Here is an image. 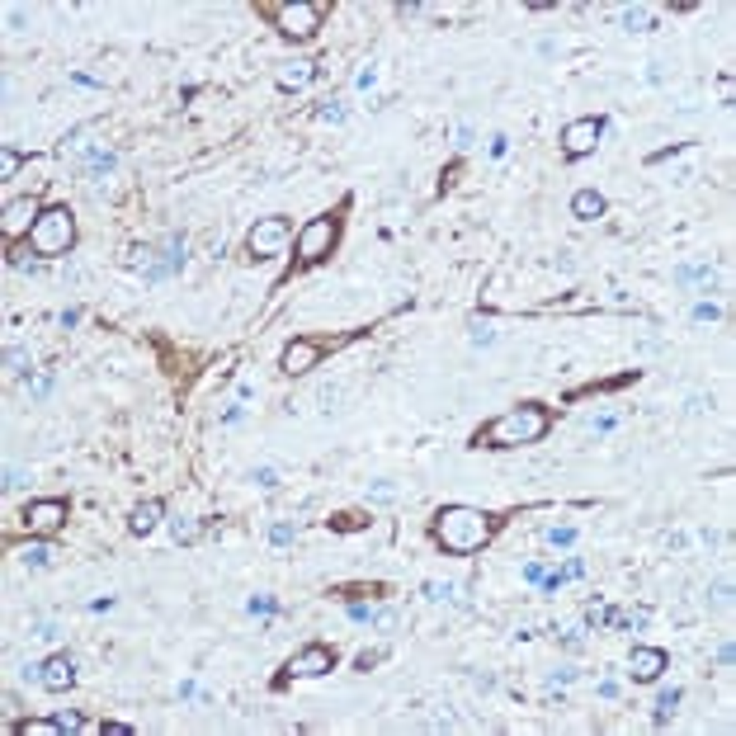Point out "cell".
<instances>
[{
  "label": "cell",
  "mask_w": 736,
  "mask_h": 736,
  "mask_svg": "<svg viewBox=\"0 0 736 736\" xmlns=\"http://www.w3.org/2000/svg\"><path fill=\"white\" fill-rule=\"evenodd\" d=\"M732 656H736L732 642H722V647H717V665H732Z\"/></svg>",
  "instance_id": "obj_39"
},
{
  "label": "cell",
  "mask_w": 736,
  "mask_h": 736,
  "mask_svg": "<svg viewBox=\"0 0 736 736\" xmlns=\"http://www.w3.org/2000/svg\"><path fill=\"white\" fill-rule=\"evenodd\" d=\"M600 137H605V118H576V123L562 128V151L567 156H590L600 147Z\"/></svg>",
  "instance_id": "obj_8"
},
{
  "label": "cell",
  "mask_w": 736,
  "mask_h": 736,
  "mask_svg": "<svg viewBox=\"0 0 736 736\" xmlns=\"http://www.w3.org/2000/svg\"><path fill=\"white\" fill-rule=\"evenodd\" d=\"M160 515H165V505L160 500H142V505H132V519H128V528L137 533V538H147L151 528L160 524Z\"/></svg>",
  "instance_id": "obj_16"
},
{
  "label": "cell",
  "mask_w": 736,
  "mask_h": 736,
  "mask_svg": "<svg viewBox=\"0 0 736 736\" xmlns=\"http://www.w3.org/2000/svg\"><path fill=\"white\" fill-rule=\"evenodd\" d=\"M665 670V652L661 647H632V656H628V675L637 684H652Z\"/></svg>",
  "instance_id": "obj_13"
},
{
  "label": "cell",
  "mask_w": 736,
  "mask_h": 736,
  "mask_svg": "<svg viewBox=\"0 0 736 736\" xmlns=\"http://www.w3.org/2000/svg\"><path fill=\"white\" fill-rule=\"evenodd\" d=\"M255 486H260V491H274V486H279V472H274V468H255Z\"/></svg>",
  "instance_id": "obj_31"
},
{
  "label": "cell",
  "mask_w": 736,
  "mask_h": 736,
  "mask_svg": "<svg viewBox=\"0 0 736 736\" xmlns=\"http://www.w3.org/2000/svg\"><path fill=\"white\" fill-rule=\"evenodd\" d=\"M293 538H297V524H288V519H279V524L269 528V543H274V548H288Z\"/></svg>",
  "instance_id": "obj_20"
},
{
  "label": "cell",
  "mask_w": 736,
  "mask_h": 736,
  "mask_svg": "<svg viewBox=\"0 0 736 736\" xmlns=\"http://www.w3.org/2000/svg\"><path fill=\"white\" fill-rule=\"evenodd\" d=\"M38 684H43L48 694H66V689L76 684V661L66 656V652H53V656L38 665Z\"/></svg>",
  "instance_id": "obj_10"
},
{
  "label": "cell",
  "mask_w": 736,
  "mask_h": 736,
  "mask_svg": "<svg viewBox=\"0 0 736 736\" xmlns=\"http://www.w3.org/2000/svg\"><path fill=\"white\" fill-rule=\"evenodd\" d=\"M24 562H28V567H48V562H53V548L33 543V548H24Z\"/></svg>",
  "instance_id": "obj_28"
},
{
  "label": "cell",
  "mask_w": 736,
  "mask_h": 736,
  "mask_svg": "<svg viewBox=\"0 0 736 736\" xmlns=\"http://www.w3.org/2000/svg\"><path fill=\"white\" fill-rule=\"evenodd\" d=\"M623 28L647 33V28H656V19H652V10H647V5H628V10H623Z\"/></svg>",
  "instance_id": "obj_18"
},
{
  "label": "cell",
  "mask_w": 736,
  "mask_h": 736,
  "mask_svg": "<svg viewBox=\"0 0 736 736\" xmlns=\"http://www.w3.org/2000/svg\"><path fill=\"white\" fill-rule=\"evenodd\" d=\"M316 118H321V123H344V104L340 100H326V104L316 109Z\"/></svg>",
  "instance_id": "obj_24"
},
{
  "label": "cell",
  "mask_w": 736,
  "mask_h": 736,
  "mask_svg": "<svg viewBox=\"0 0 736 736\" xmlns=\"http://www.w3.org/2000/svg\"><path fill=\"white\" fill-rule=\"evenodd\" d=\"M28 246H33V255H43V260L66 255V250L76 246V217H71V208H43Z\"/></svg>",
  "instance_id": "obj_3"
},
{
  "label": "cell",
  "mask_w": 736,
  "mask_h": 736,
  "mask_svg": "<svg viewBox=\"0 0 736 736\" xmlns=\"http://www.w3.org/2000/svg\"><path fill=\"white\" fill-rule=\"evenodd\" d=\"M548 434V411L543 406H515L477 434V444H491V448H519V444H538Z\"/></svg>",
  "instance_id": "obj_2"
},
{
  "label": "cell",
  "mask_w": 736,
  "mask_h": 736,
  "mask_svg": "<svg viewBox=\"0 0 736 736\" xmlns=\"http://www.w3.org/2000/svg\"><path fill=\"white\" fill-rule=\"evenodd\" d=\"M335 237H340V217H335V212H321V217H312V222H307V227L293 237L297 264H321L326 255H331Z\"/></svg>",
  "instance_id": "obj_4"
},
{
  "label": "cell",
  "mask_w": 736,
  "mask_h": 736,
  "mask_svg": "<svg viewBox=\"0 0 736 736\" xmlns=\"http://www.w3.org/2000/svg\"><path fill=\"white\" fill-rule=\"evenodd\" d=\"M321 354H326V344H316V340H293L284 354H279V368L284 373H307V368H316L321 364Z\"/></svg>",
  "instance_id": "obj_12"
},
{
  "label": "cell",
  "mask_w": 736,
  "mask_h": 736,
  "mask_svg": "<svg viewBox=\"0 0 736 736\" xmlns=\"http://www.w3.org/2000/svg\"><path fill=\"white\" fill-rule=\"evenodd\" d=\"M199 533H203L199 519H175V543H199Z\"/></svg>",
  "instance_id": "obj_22"
},
{
  "label": "cell",
  "mask_w": 736,
  "mask_h": 736,
  "mask_svg": "<svg viewBox=\"0 0 736 736\" xmlns=\"http://www.w3.org/2000/svg\"><path fill=\"white\" fill-rule=\"evenodd\" d=\"M90 722H80L76 712H62V717H28L19 722V736H57V732H85Z\"/></svg>",
  "instance_id": "obj_14"
},
{
  "label": "cell",
  "mask_w": 736,
  "mask_h": 736,
  "mask_svg": "<svg viewBox=\"0 0 736 736\" xmlns=\"http://www.w3.org/2000/svg\"><path fill=\"white\" fill-rule=\"evenodd\" d=\"M368 500H373V505H392V500H401V486H392V481H373V486H368Z\"/></svg>",
  "instance_id": "obj_19"
},
{
  "label": "cell",
  "mask_w": 736,
  "mask_h": 736,
  "mask_svg": "<svg viewBox=\"0 0 736 736\" xmlns=\"http://www.w3.org/2000/svg\"><path fill=\"white\" fill-rule=\"evenodd\" d=\"M434 538L444 552H477L486 538H491V515H481L472 505H444L434 515Z\"/></svg>",
  "instance_id": "obj_1"
},
{
  "label": "cell",
  "mask_w": 736,
  "mask_h": 736,
  "mask_svg": "<svg viewBox=\"0 0 736 736\" xmlns=\"http://www.w3.org/2000/svg\"><path fill=\"white\" fill-rule=\"evenodd\" d=\"M62 524H66V500H33L24 510V528L33 538H53Z\"/></svg>",
  "instance_id": "obj_9"
},
{
  "label": "cell",
  "mask_w": 736,
  "mask_h": 736,
  "mask_svg": "<svg viewBox=\"0 0 736 736\" xmlns=\"http://www.w3.org/2000/svg\"><path fill=\"white\" fill-rule=\"evenodd\" d=\"M694 321H717V302H699V307H694Z\"/></svg>",
  "instance_id": "obj_33"
},
{
  "label": "cell",
  "mask_w": 736,
  "mask_h": 736,
  "mask_svg": "<svg viewBox=\"0 0 736 736\" xmlns=\"http://www.w3.org/2000/svg\"><path fill=\"white\" fill-rule=\"evenodd\" d=\"M548 543H552V548H571V543H576V528H571V524L552 528V533H548Z\"/></svg>",
  "instance_id": "obj_29"
},
{
  "label": "cell",
  "mask_w": 736,
  "mask_h": 736,
  "mask_svg": "<svg viewBox=\"0 0 736 736\" xmlns=\"http://www.w3.org/2000/svg\"><path fill=\"white\" fill-rule=\"evenodd\" d=\"M5 368H10V373H33V364H28V349L10 344V354H5Z\"/></svg>",
  "instance_id": "obj_21"
},
{
  "label": "cell",
  "mask_w": 736,
  "mask_h": 736,
  "mask_svg": "<svg viewBox=\"0 0 736 736\" xmlns=\"http://www.w3.org/2000/svg\"><path fill=\"white\" fill-rule=\"evenodd\" d=\"M274 24H279V33H288V38H312L316 28H321V5H279L274 10Z\"/></svg>",
  "instance_id": "obj_7"
},
{
  "label": "cell",
  "mask_w": 736,
  "mask_h": 736,
  "mask_svg": "<svg viewBox=\"0 0 736 736\" xmlns=\"http://www.w3.org/2000/svg\"><path fill=\"white\" fill-rule=\"evenodd\" d=\"M675 703H680V689H665L656 699V722H670V712H675Z\"/></svg>",
  "instance_id": "obj_23"
},
{
  "label": "cell",
  "mask_w": 736,
  "mask_h": 736,
  "mask_svg": "<svg viewBox=\"0 0 736 736\" xmlns=\"http://www.w3.org/2000/svg\"><path fill=\"white\" fill-rule=\"evenodd\" d=\"M38 217H43V208H38V199H33V194H24V199H10V203H5V212H0V237H5V241L33 237Z\"/></svg>",
  "instance_id": "obj_6"
},
{
  "label": "cell",
  "mask_w": 736,
  "mask_h": 736,
  "mask_svg": "<svg viewBox=\"0 0 736 736\" xmlns=\"http://www.w3.org/2000/svg\"><path fill=\"white\" fill-rule=\"evenodd\" d=\"M288 241H293L288 217H260V222L246 232V250H250V260H269V255H279Z\"/></svg>",
  "instance_id": "obj_5"
},
{
  "label": "cell",
  "mask_w": 736,
  "mask_h": 736,
  "mask_svg": "<svg viewBox=\"0 0 736 736\" xmlns=\"http://www.w3.org/2000/svg\"><path fill=\"white\" fill-rule=\"evenodd\" d=\"M316 76V62H284L279 71H274V80L284 85V90H307Z\"/></svg>",
  "instance_id": "obj_15"
},
{
  "label": "cell",
  "mask_w": 736,
  "mask_h": 736,
  "mask_svg": "<svg viewBox=\"0 0 736 736\" xmlns=\"http://www.w3.org/2000/svg\"><path fill=\"white\" fill-rule=\"evenodd\" d=\"M562 571H567V576L576 580V576H585V562H580V557H571V562H567V567H562Z\"/></svg>",
  "instance_id": "obj_36"
},
{
  "label": "cell",
  "mask_w": 736,
  "mask_h": 736,
  "mask_svg": "<svg viewBox=\"0 0 736 736\" xmlns=\"http://www.w3.org/2000/svg\"><path fill=\"white\" fill-rule=\"evenodd\" d=\"M453 595H458V585H439V580H430V585H425V600H434V605H439V600H453Z\"/></svg>",
  "instance_id": "obj_27"
},
{
  "label": "cell",
  "mask_w": 736,
  "mask_h": 736,
  "mask_svg": "<svg viewBox=\"0 0 736 736\" xmlns=\"http://www.w3.org/2000/svg\"><path fill=\"white\" fill-rule=\"evenodd\" d=\"M605 623H614V609H590V614H585V628H605Z\"/></svg>",
  "instance_id": "obj_30"
},
{
  "label": "cell",
  "mask_w": 736,
  "mask_h": 736,
  "mask_svg": "<svg viewBox=\"0 0 736 736\" xmlns=\"http://www.w3.org/2000/svg\"><path fill=\"white\" fill-rule=\"evenodd\" d=\"M378 661H383V652H364V656L354 661V665H359V670H368V665H378Z\"/></svg>",
  "instance_id": "obj_38"
},
{
  "label": "cell",
  "mask_w": 736,
  "mask_h": 736,
  "mask_svg": "<svg viewBox=\"0 0 736 736\" xmlns=\"http://www.w3.org/2000/svg\"><path fill=\"white\" fill-rule=\"evenodd\" d=\"M349 618H354V623H373V614H368V605H354V609H349Z\"/></svg>",
  "instance_id": "obj_37"
},
{
  "label": "cell",
  "mask_w": 736,
  "mask_h": 736,
  "mask_svg": "<svg viewBox=\"0 0 736 736\" xmlns=\"http://www.w3.org/2000/svg\"><path fill=\"white\" fill-rule=\"evenodd\" d=\"M15 175H19V151L5 147V151H0V180H15Z\"/></svg>",
  "instance_id": "obj_26"
},
{
  "label": "cell",
  "mask_w": 736,
  "mask_h": 736,
  "mask_svg": "<svg viewBox=\"0 0 736 736\" xmlns=\"http://www.w3.org/2000/svg\"><path fill=\"white\" fill-rule=\"evenodd\" d=\"M76 321H80V312H76V307H66V312H62V331H71Z\"/></svg>",
  "instance_id": "obj_40"
},
{
  "label": "cell",
  "mask_w": 736,
  "mask_h": 736,
  "mask_svg": "<svg viewBox=\"0 0 736 736\" xmlns=\"http://www.w3.org/2000/svg\"><path fill=\"white\" fill-rule=\"evenodd\" d=\"M331 524L340 528V533H349V528H364L368 519H364V515H359V510H344V515H335V519H331Z\"/></svg>",
  "instance_id": "obj_25"
},
{
  "label": "cell",
  "mask_w": 736,
  "mask_h": 736,
  "mask_svg": "<svg viewBox=\"0 0 736 736\" xmlns=\"http://www.w3.org/2000/svg\"><path fill=\"white\" fill-rule=\"evenodd\" d=\"M250 614H274V600H269V595H255V600H250Z\"/></svg>",
  "instance_id": "obj_34"
},
{
  "label": "cell",
  "mask_w": 736,
  "mask_h": 736,
  "mask_svg": "<svg viewBox=\"0 0 736 736\" xmlns=\"http://www.w3.org/2000/svg\"><path fill=\"white\" fill-rule=\"evenodd\" d=\"M505 147H510V137H505V132H496V137H491V156H505Z\"/></svg>",
  "instance_id": "obj_35"
},
{
  "label": "cell",
  "mask_w": 736,
  "mask_h": 736,
  "mask_svg": "<svg viewBox=\"0 0 736 736\" xmlns=\"http://www.w3.org/2000/svg\"><path fill=\"white\" fill-rule=\"evenodd\" d=\"M571 212H576L580 222H595V217H605V194H595V189H580L576 199H571Z\"/></svg>",
  "instance_id": "obj_17"
},
{
  "label": "cell",
  "mask_w": 736,
  "mask_h": 736,
  "mask_svg": "<svg viewBox=\"0 0 736 736\" xmlns=\"http://www.w3.org/2000/svg\"><path fill=\"white\" fill-rule=\"evenodd\" d=\"M373 628H378V632H392V628H396V609H383V614H373Z\"/></svg>",
  "instance_id": "obj_32"
},
{
  "label": "cell",
  "mask_w": 736,
  "mask_h": 736,
  "mask_svg": "<svg viewBox=\"0 0 736 736\" xmlns=\"http://www.w3.org/2000/svg\"><path fill=\"white\" fill-rule=\"evenodd\" d=\"M326 670H335V652H331V647H321V642L302 647V652L288 661V675H302V680H312V675H326Z\"/></svg>",
  "instance_id": "obj_11"
}]
</instances>
